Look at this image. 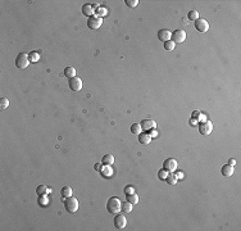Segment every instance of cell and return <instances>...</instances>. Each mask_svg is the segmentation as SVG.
I'll list each match as a JSON object with an SVG mask.
<instances>
[{"mask_svg":"<svg viewBox=\"0 0 241 231\" xmlns=\"http://www.w3.org/2000/svg\"><path fill=\"white\" fill-rule=\"evenodd\" d=\"M107 209L109 213L117 214L122 211V203H121V200L117 198V196H112V198H109L107 202Z\"/></svg>","mask_w":241,"mask_h":231,"instance_id":"obj_1","label":"cell"},{"mask_svg":"<svg viewBox=\"0 0 241 231\" xmlns=\"http://www.w3.org/2000/svg\"><path fill=\"white\" fill-rule=\"evenodd\" d=\"M64 207L68 212H71V213H75L77 209L80 208V203L77 198H73V196H69V198H66L64 200Z\"/></svg>","mask_w":241,"mask_h":231,"instance_id":"obj_2","label":"cell"},{"mask_svg":"<svg viewBox=\"0 0 241 231\" xmlns=\"http://www.w3.org/2000/svg\"><path fill=\"white\" fill-rule=\"evenodd\" d=\"M30 64V57L28 54L26 53H19L18 54V57L15 58V66L18 67V68H27Z\"/></svg>","mask_w":241,"mask_h":231,"instance_id":"obj_3","label":"cell"},{"mask_svg":"<svg viewBox=\"0 0 241 231\" xmlns=\"http://www.w3.org/2000/svg\"><path fill=\"white\" fill-rule=\"evenodd\" d=\"M172 41L175 44H182V42L186 40V32L182 30H176L172 32Z\"/></svg>","mask_w":241,"mask_h":231,"instance_id":"obj_4","label":"cell"},{"mask_svg":"<svg viewBox=\"0 0 241 231\" xmlns=\"http://www.w3.org/2000/svg\"><path fill=\"white\" fill-rule=\"evenodd\" d=\"M101 23H103V19H101V17H99V15H92L87 21V26H89V28H91V30L100 28Z\"/></svg>","mask_w":241,"mask_h":231,"instance_id":"obj_5","label":"cell"},{"mask_svg":"<svg viewBox=\"0 0 241 231\" xmlns=\"http://www.w3.org/2000/svg\"><path fill=\"white\" fill-rule=\"evenodd\" d=\"M194 26H195V28L202 33L208 32V30H209V23L206 22L205 19H203V18H197L195 21V23H194Z\"/></svg>","mask_w":241,"mask_h":231,"instance_id":"obj_6","label":"cell"},{"mask_svg":"<svg viewBox=\"0 0 241 231\" xmlns=\"http://www.w3.org/2000/svg\"><path fill=\"white\" fill-rule=\"evenodd\" d=\"M68 85L72 91H80L82 89V80L80 77H72L68 81Z\"/></svg>","mask_w":241,"mask_h":231,"instance_id":"obj_7","label":"cell"},{"mask_svg":"<svg viewBox=\"0 0 241 231\" xmlns=\"http://www.w3.org/2000/svg\"><path fill=\"white\" fill-rule=\"evenodd\" d=\"M126 225H127V220H126V217L123 214L117 213L116 217H114V226H116V229L123 230L126 227Z\"/></svg>","mask_w":241,"mask_h":231,"instance_id":"obj_8","label":"cell"},{"mask_svg":"<svg viewBox=\"0 0 241 231\" xmlns=\"http://www.w3.org/2000/svg\"><path fill=\"white\" fill-rule=\"evenodd\" d=\"M212 131H213V125L209 121H205L199 125V132L203 136H208Z\"/></svg>","mask_w":241,"mask_h":231,"instance_id":"obj_9","label":"cell"},{"mask_svg":"<svg viewBox=\"0 0 241 231\" xmlns=\"http://www.w3.org/2000/svg\"><path fill=\"white\" fill-rule=\"evenodd\" d=\"M163 168L168 172H175L177 169V161L173 158H167L163 163Z\"/></svg>","mask_w":241,"mask_h":231,"instance_id":"obj_10","label":"cell"},{"mask_svg":"<svg viewBox=\"0 0 241 231\" xmlns=\"http://www.w3.org/2000/svg\"><path fill=\"white\" fill-rule=\"evenodd\" d=\"M141 128L143 130H153V128H155L157 127V122L154 121V119H151V118H146V119H143L141 121Z\"/></svg>","mask_w":241,"mask_h":231,"instance_id":"obj_11","label":"cell"},{"mask_svg":"<svg viewBox=\"0 0 241 231\" xmlns=\"http://www.w3.org/2000/svg\"><path fill=\"white\" fill-rule=\"evenodd\" d=\"M171 37H172V32H171V31H168V30H160L158 32V39L160 40V41H163V42L169 41Z\"/></svg>","mask_w":241,"mask_h":231,"instance_id":"obj_12","label":"cell"},{"mask_svg":"<svg viewBox=\"0 0 241 231\" xmlns=\"http://www.w3.org/2000/svg\"><path fill=\"white\" fill-rule=\"evenodd\" d=\"M221 172L224 177H231L235 172V168H233V166H231V164H224L223 167H222Z\"/></svg>","mask_w":241,"mask_h":231,"instance_id":"obj_13","label":"cell"},{"mask_svg":"<svg viewBox=\"0 0 241 231\" xmlns=\"http://www.w3.org/2000/svg\"><path fill=\"white\" fill-rule=\"evenodd\" d=\"M82 13L86 15V17H92V15H94V7H92V5H90V4H85L82 7Z\"/></svg>","mask_w":241,"mask_h":231,"instance_id":"obj_14","label":"cell"},{"mask_svg":"<svg viewBox=\"0 0 241 231\" xmlns=\"http://www.w3.org/2000/svg\"><path fill=\"white\" fill-rule=\"evenodd\" d=\"M101 163H103L104 166H112L114 163V157L112 154H105V155L103 157V159H101Z\"/></svg>","mask_w":241,"mask_h":231,"instance_id":"obj_15","label":"cell"},{"mask_svg":"<svg viewBox=\"0 0 241 231\" xmlns=\"http://www.w3.org/2000/svg\"><path fill=\"white\" fill-rule=\"evenodd\" d=\"M139 141H140L141 144L148 145V144H150V141H151V136L149 134H143V132H141L140 136H139Z\"/></svg>","mask_w":241,"mask_h":231,"instance_id":"obj_16","label":"cell"},{"mask_svg":"<svg viewBox=\"0 0 241 231\" xmlns=\"http://www.w3.org/2000/svg\"><path fill=\"white\" fill-rule=\"evenodd\" d=\"M60 195L63 196V198H69V196H72V187L63 186L60 190Z\"/></svg>","mask_w":241,"mask_h":231,"instance_id":"obj_17","label":"cell"},{"mask_svg":"<svg viewBox=\"0 0 241 231\" xmlns=\"http://www.w3.org/2000/svg\"><path fill=\"white\" fill-rule=\"evenodd\" d=\"M64 76L68 77V78L76 77V69L73 68V67H66V68H64Z\"/></svg>","mask_w":241,"mask_h":231,"instance_id":"obj_18","label":"cell"},{"mask_svg":"<svg viewBox=\"0 0 241 231\" xmlns=\"http://www.w3.org/2000/svg\"><path fill=\"white\" fill-rule=\"evenodd\" d=\"M127 198H126V200L127 202H130L131 204H137L139 203V196L136 195V194L134 193V194H130V195H126Z\"/></svg>","mask_w":241,"mask_h":231,"instance_id":"obj_19","label":"cell"},{"mask_svg":"<svg viewBox=\"0 0 241 231\" xmlns=\"http://www.w3.org/2000/svg\"><path fill=\"white\" fill-rule=\"evenodd\" d=\"M141 125L140 123H134V125L131 126V132L132 134H135V135H140L141 134Z\"/></svg>","mask_w":241,"mask_h":231,"instance_id":"obj_20","label":"cell"},{"mask_svg":"<svg viewBox=\"0 0 241 231\" xmlns=\"http://www.w3.org/2000/svg\"><path fill=\"white\" fill-rule=\"evenodd\" d=\"M132 205H134V204H131L130 202L126 200L125 203H122V211L125 212V213H130V212L132 211Z\"/></svg>","mask_w":241,"mask_h":231,"instance_id":"obj_21","label":"cell"},{"mask_svg":"<svg viewBox=\"0 0 241 231\" xmlns=\"http://www.w3.org/2000/svg\"><path fill=\"white\" fill-rule=\"evenodd\" d=\"M166 181H167V184H169V185H175L176 182H177V177H176V175H173L171 172V173H168V176H167Z\"/></svg>","mask_w":241,"mask_h":231,"instance_id":"obj_22","label":"cell"},{"mask_svg":"<svg viewBox=\"0 0 241 231\" xmlns=\"http://www.w3.org/2000/svg\"><path fill=\"white\" fill-rule=\"evenodd\" d=\"M100 172L103 173L104 177H110L113 175V171H112V168H110V166H107L105 168H101Z\"/></svg>","mask_w":241,"mask_h":231,"instance_id":"obj_23","label":"cell"},{"mask_svg":"<svg viewBox=\"0 0 241 231\" xmlns=\"http://www.w3.org/2000/svg\"><path fill=\"white\" fill-rule=\"evenodd\" d=\"M36 193H37V195L44 196L45 194L48 193V187H46L45 185H40V186H37V189H36Z\"/></svg>","mask_w":241,"mask_h":231,"instance_id":"obj_24","label":"cell"},{"mask_svg":"<svg viewBox=\"0 0 241 231\" xmlns=\"http://www.w3.org/2000/svg\"><path fill=\"white\" fill-rule=\"evenodd\" d=\"M187 18L190 21H196L197 18H199V13H197L196 10H190L188 14H187Z\"/></svg>","mask_w":241,"mask_h":231,"instance_id":"obj_25","label":"cell"},{"mask_svg":"<svg viewBox=\"0 0 241 231\" xmlns=\"http://www.w3.org/2000/svg\"><path fill=\"white\" fill-rule=\"evenodd\" d=\"M164 49L166 50H168V51H172L175 49V46H176V44L173 41H172V40H169V41H167V42H164Z\"/></svg>","mask_w":241,"mask_h":231,"instance_id":"obj_26","label":"cell"},{"mask_svg":"<svg viewBox=\"0 0 241 231\" xmlns=\"http://www.w3.org/2000/svg\"><path fill=\"white\" fill-rule=\"evenodd\" d=\"M167 176H168V171H166L164 168L160 169V171L158 172V177L160 178V180H166Z\"/></svg>","mask_w":241,"mask_h":231,"instance_id":"obj_27","label":"cell"},{"mask_svg":"<svg viewBox=\"0 0 241 231\" xmlns=\"http://www.w3.org/2000/svg\"><path fill=\"white\" fill-rule=\"evenodd\" d=\"M8 105H9V100L7 98H1V99H0V108H1V109H5V108H8Z\"/></svg>","mask_w":241,"mask_h":231,"instance_id":"obj_28","label":"cell"},{"mask_svg":"<svg viewBox=\"0 0 241 231\" xmlns=\"http://www.w3.org/2000/svg\"><path fill=\"white\" fill-rule=\"evenodd\" d=\"M126 5L127 7H130V8H135L136 5L139 4V0H126Z\"/></svg>","mask_w":241,"mask_h":231,"instance_id":"obj_29","label":"cell"},{"mask_svg":"<svg viewBox=\"0 0 241 231\" xmlns=\"http://www.w3.org/2000/svg\"><path fill=\"white\" fill-rule=\"evenodd\" d=\"M135 193V187L132 186V185H127V186L125 187V194L126 195H130V194H134Z\"/></svg>","mask_w":241,"mask_h":231,"instance_id":"obj_30","label":"cell"},{"mask_svg":"<svg viewBox=\"0 0 241 231\" xmlns=\"http://www.w3.org/2000/svg\"><path fill=\"white\" fill-rule=\"evenodd\" d=\"M98 14H99V17H101V15H105V14H107V9H104V8H98Z\"/></svg>","mask_w":241,"mask_h":231,"instance_id":"obj_31","label":"cell"},{"mask_svg":"<svg viewBox=\"0 0 241 231\" xmlns=\"http://www.w3.org/2000/svg\"><path fill=\"white\" fill-rule=\"evenodd\" d=\"M149 131H150L149 135H150L151 137H157V136H158V131H157L155 128H153V130H149Z\"/></svg>","mask_w":241,"mask_h":231,"instance_id":"obj_32","label":"cell"},{"mask_svg":"<svg viewBox=\"0 0 241 231\" xmlns=\"http://www.w3.org/2000/svg\"><path fill=\"white\" fill-rule=\"evenodd\" d=\"M101 168H103V166H101L100 163H96V164H95V169H96V171L100 172V171H101Z\"/></svg>","mask_w":241,"mask_h":231,"instance_id":"obj_33","label":"cell"},{"mask_svg":"<svg viewBox=\"0 0 241 231\" xmlns=\"http://www.w3.org/2000/svg\"><path fill=\"white\" fill-rule=\"evenodd\" d=\"M176 177H177V180L184 178V173H182V172H177V173H176Z\"/></svg>","mask_w":241,"mask_h":231,"instance_id":"obj_34","label":"cell"},{"mask_svg":"<svg viewBox=\"0 0 241 231\" xmlns=\"http://www.w3.org/2000/svg\"><path fill=\"white\" fill-rule=\"evenodd\" d=\"M228 164H231V166H235V164H236V161H235L233 158H231L230 161H228Z\"/></svg>","mask_w":241,"mask_h":231,"instance_id":"obj_35","label":"cell"},{"mask_svg":"<svg viewBox=\"0 0 241 231\" xmlns=\"http://www.w3.org/2000/svg\"><path fill=\"white\" fill-rule=\"evenodd\" d=\"M199 114H200L199 112H194L193 113V117H194V118H197V117H199Z\"/></svg>","mask_w":241,"mask_h":231,"instance_id":"obj_36","label":"cell"},{"mask_svg":"<svg viewBox=\"0 0 241 231\" xmlns=\"http://www.w3.org/2000/svg\"><path fill=\"white\" fill-rule=\"evenodd\" d=\"M32 54H33V55H32V59H33V60H36V59H37V55H36V53H32Z\"/></svg>","mask_w":241,"mask_h":231,"instance_id":"obj_37","label":"cell"},{"mask_svg":"<svg viewBox=\"0 0 241 231\" xmlns=\"http://www.w3.org/2000/svg\"><path fill=\"white\" fill-rule=\"evenodd\" d=\"M200 116H202V117H200V119H202V121H205V119H206V118H205V116H204V114H200Z\"/></svg>","mask_w":241,"mask_h":231,"instance_id":"obj_38","label":"cell"}]
</instances>
